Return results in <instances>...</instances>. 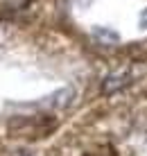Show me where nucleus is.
<instances>
[{
	"mask_svg": "<svg viewBox=\"0 0 147 156\" xmlns=\"http://www.w3.org/2000/svg\"><path fill=\"white\" fill-rule=\"evenodd\" d=\"M131 79H129V75H124V73H113V75H109V77L104 79V84H102V93L104 95H111V93H116V90H120L124 88Z\"/></svg>",
	"mask_w": 147,
	"mask_h": 156,
	"instance_id": "obj_1",
	"label": "nucleus"
},
{
	"mask_svg": "<svg viewBox=\"0 0 147 156\" xmlns=\"http://www.w3.org/2000/svg\"><path fill=\"white\" fill-rule=\"evenodd\" d=\"M143 23H145V25H147V12H145V14H143Z\"/></svg>",
	"mask_w": 147,
	"mask_h": 156,
	"instance_id": "obj_4",
	"label": "nucleus"
},
{
	"mask_svg": "<svg viewBox=\"0 0 147 156\" xmlns=\"http://www.w3.org/2000/svg\"><path fill=\"white\" fill-rule=\"evenodd\" d=\"M73 98H75V90L68 86V88H61V90H57V93H52L50 100H48V104L54 106V109H63V106H68L70 102H73Z\"/></svg>",
	"mask_w": 147,
	"mask_h": 156,
	"instance_id": "obj_2",
	"label": "nucleus"
},
{
	"mask_svg": "<svg viewBox=\"0 0 147 156\" xmlns=\"http://www.w3.org/2000/svg\"><path fill=\"white\" fill-rule=\"evenodd\" d=\"M95 36L102 39V41H106V43H118L120 41V36H118L116 32H111V30H95Z\"/></svg>",
	"mask_w": 147,
	"mask_h": 156,
	"instance_id": "obj_3",
	"label": "nucleus"
}]
</instances>
